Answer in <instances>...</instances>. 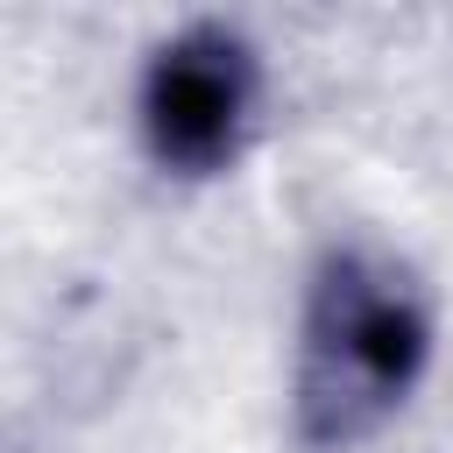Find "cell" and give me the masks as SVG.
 <instances>
[{
	"instance_id": "obj_1",
	"label": "cell",
	"mask_w": 453,
	"mask_h": 453,
	"mask_svg": "<svg viewBox=\"0 0 453 453\" xmlns=\"http://www.w3.org/2000/svg\"><path fill=\"white\" fill-rule=\"evenodd\" d=\"M439 354V311L418 269L368 241L340 234L311 255L290 326L283 432L297 453H354L425 389Z\"/></svg>"
},
{
	"instance_id": "obj_2",
	"label": "cell",
	"mask_w": 453,
	"mask_h": 453,
	"mask_svg": "<svg viewBox=\"0 0 453 453\" xmlns=\"http://www.w3.org/2000/svg\"><path fill=\"white\" fill-rule=\"evenodd\" d=\"M262 106H269V64H262L255 35L219 14H198V21H177L170 35H156L142 57V78H134L142 156L177 184L226 177L255 149Z\"/></svg>"
}]
</instances>
